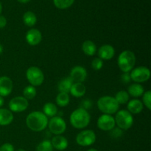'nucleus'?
Segmentation results:
<instances>
[{
    "mask_svg": "<svg viewBox=\"0 0 151 151\" xmlns=\"http://www.w3.org/2000/svg\"><path fill=\"white\" fill-rule=\"evenodd\" d=\"M36 151H54L51 141L50 140H43L38 145Z\"/></svg>",
    "mask_w": 151,
    "mask_h": 151,
    "instance_id": "c85d7f7f",
    "label": "nucleus"
},
{
    "mask_svg": "<svg viewBox=\"0 0 151 151\" xmlns=\"http://www.w3.org/2000/svg\"><path fill=\"white\" fill-rule=\"evenodd\" d=\"M127 92H128V94L131 95V97H139L143 95V94H144L145 92V89L141 84L135 83L131 84V85L128 87V91H127Z\"/></svg>",
    "mask_w": 151,
    "mask_h": 151,
    "instance_id": "412c9836",
    "label": "nucleus"
},
{
    "mask_svg": "<svg viewBox=\"0 0 151 151\" xmlns=\"http://www.w3.org/2000/svg\"><path fill=\"white\" fill-rule=\"evenodd\" d=\"M19 3H22V4H26V3L29 2L30 0H17Z\"/></svg>",
    "mask_w": 151,
    "mask_h": 151,
    "instance_id": "e433bc0d",
    "label": "nucleus"
},
{
    "mask_svg": "<svg viewBox=\"0 0 151 151\" xmlns=\"http://www.w3.org/2000/svg\"><path fill=\"white\" fill-rule=\"evenodd\" d=\"M117 63L122 72L124 73L130 72L135 66V54L131 50H124L118 57Z\"/></svg>",
    "mask_w": 151,
    "mask_h": 151,
    "instance_id": "7ed1b4c3",
    "label": "nucleus"
},
{
    "mask_svg": "<svg viewBox=\"0 0 151 151\" xmlns=\"http://www.w3.org/2000/svg\"><path fill=\"white\" fill-rule=\"evenodd\" d=\"M3 50H4V48H3V46L2 44H0V55L1 54V53L3 52Z\"/></svg>",
    "mask_w": 151,
    "mask_h": 151,
    "instance_id": "4c0bfd02",
    "label": "nucleus"
},
{
    "mask_svg": "<svg viewBox=\"0 0 151 151\" xmlns=\"http://www.w3.org/2000/svg\"><path fill=\"white\" fill-rule=\"evenodd\" d=\"M121 80H122V82L124 83H128L131 82V76H130L129 72H127V73H124L123 75L121 76Z\"/></svg>",
    "mask_w": 151,
    "mask_h": 151,
    "instance_id": "473e14b6",
    "label": "nucleus"
},
{
    "mask_svg": "<svg viewBox=\"0 0 151 151\" xmlns=\"http://www.w3.org/2000/svg\"><path fill=\"white\" fill-rule=\"evenodd\" d=\"M87 151H98V150H96V149H94V148H91V149H89V150H88Z\"/></svg>",
    "mask_w": 151,
    "mask_h": 151,
    "instance_id": "ea45409f",
    "label": "nucleus"
},
{
    "mask_svg": "<svg viewBox=\"0 0 151 151\" xmlns=\"http://www.w3.org/2000/svg\"><path fill=\"white\" fill-rule=\"evenodd\" d=\"M95 141L96 134L91 130H84L81 131L76 137V142L82 147L92 145Z\"/></svg>",
    "mask_w": 151,
    "mask_h": 151,
    "instance_id": "1a4fd4ad",
    "label": "nucleus"
},
{
    "mask_svg": "<svg viewBox=\"0 0 151 151\" xmlns=\"http://www.w3.org/2000/svg\"><path fill=\"white\" fill-rule=\"evenodd\" d=\"M69 92L73 97H81L85 95L86 88L83 83H73Z\"/></svg>",
    "mask_w": 151,
    "mask_h": 151,
    "instance_id": "6ab92c4d",
    "label": "nucleus"
},
{
    "mask_svg": "<svg viewBox=\"0 0 151 151\" xmlns=\"http://www.w3.org/2000/svg\"><path fill=\"white\" fill-rule=\"evenodd\" d=\"M114 119L118 128L122 131H127L131 128L134 123L133 115L128 110L124 109L116 112Z\"/></svg>",
    "mask_w": 151,
    "mask_h": 151,
    "instance_id": "39448f33",
    "label": "nucleus"
},
{
    "mask_svg": "<svg viewBox=\"0 0 151 151\" xmlns=\"http://www.w3.org/2000/svg\"><path fill=\"white\" fill-rule=\"evenodd\" d=\"M131 81L137 83L146 82L150 78V69L145 66H139L133 69L130 73Z\"/></svg>",
    "mask_w": 151,
    "mask_h": 151,
    "instance_id": "6e6552de",
    "label": "nucleus"
},
{
    "mask_svg": "<svg viewBox=\"0 0 151 151\" xmlns=\"http://www.w3.org/2000/svg\"><path fill=\"white\" fill-rule=\"evenodd\" d=\"M70 123L77 129H83L86 128L90 123L91 116L87 110L79 108L74 111L70 115Z\"/></svg>",
    "mask_w": 151,
    "mask_h": 151,
    "instance_id": "f03ea898",
    "label": "nucleus"
},
{
    "mask_svg": "<svg viewBox=\"0 0 151 151\" xmlns=\"http://www.w3.org/2000/svg\"><path fill=\"white\" fill-rule=\"evenodd\" d=\"M48 117L43 112H31L26 118V125L31 131L40 132L45 129L48 125Z\"/></svg>",
    "mask_w": 151,
    "mask_h": 151,
    "instance_id": "f257e3e1",
    "label": "nucleus"
},
{
    "mask_svg": "<svg viewBox=\"0 0 151 151\" xmlns=\"http://www.w3.org/2000/svg\"><path fill=\"white\" fill-rule=\"evenodd\" d=\"M115 125L116 122L114 117L111 115L103 114L97 119V127L101 131H111L115 128Z\"/></svg>",
    "mask_w": 151,
    "mask_h": 151,
    "instance_id": "9b49d317",
    "label": "nucleus"
},
{
    "mask_svg": "<svg viewBox=\"0 0 151 151\" xmlns=\"http://www.w3.org/2000/svg\"><path fill=\"white\" fill-rule=\"evenodd\" d=\"M72 84H73V81L71 80L69 77H68V78H63L59 82L58 88L60 92H65L69 94Z\"/></svg>",
    "mask_w": 151,
    "mask_h": 151,
    "instance_id": "4be33fe9",
    "label": "nucleus"
},
{
    "mask_svg": "<svg viewBox=\"0 0 151 151\" xmlns=\"http://www.w3.org/2000/svg\"><path fill=\"white\" fill-rule=\"evenodd\" d=\"M36 94H37L36 88L31 85L26 86L23 90L24 97L26 98L27 100H32V99L36 96Z\"/></svg>",
    "mask_w": 151,
    "mask_h": 151,
    "instance_id": "a878e982",
    "label": "nucleus"
},
{
    "mask_svg": "<svg viewBox=\"0 0 151 151\" xmlns=\"http://www.w3.org/2000/svg\"><path fill=\"white\" fill-rule=\"evenodd\" d=\"M115 55V50L110 44L101 46L98 50V58L104 60H111Z\"/></svg>",
    "mask_w": 151,
    "mask_h": 151,
    "instance_id": "2eb2a0df",
    "label": "nucleus"
},
{
    "mask_svg": "<svg viewBox=\"0 0 151 151\" xmlns=\"http://www.w3.org/2000/svg\"><path fill=\"white\" fill-rule=\"evenodd\" d=\"M13 114L7 109H0V125L6 126L13 122Z\"/></svg>",
    "mask_w": 151,
    "mask_h": 151,
    "instance_id": "a211bd4d",
    "label": "nucleus"
},
{
    "mask_svg": "<svg viewBox=\"0 0 151 151\" xmlns=\"http://www.w3.org/2000/svg\"><path fill=\"white\" fill-rule=\"evenodd\" d=\"M82 50L84 54L88 56H92L97 52V46L91 40H86L82 44Z\"/></svg>",
    "mask_w": 151,
    "mask_h": 151,
    "instance_id": "aec40b11",
    "label": "nucleus"
},
{
    "mask_svg": "<svg viewBox=\"0 0 151 151\" xmlns=\"http://www.w3.org/2000/svg\"><path fill=\"white\" fill-rule=\"evenodd\" d=\"M144 105L141 100L138 99H134L128 102V106L127 109L128 111L131 114H137L142 111Z\"/></svg>",
    "mask_w": 151,
    "mask_h": 151,
    "instance_id": "f3484780",
    "label": "nucleus"
},
{
    "mask_svg": "<svg viewBox=\"0 0 151 151\" xmlns=\"http://www.w3.org/2000/svg\"><path fill=\"white\" fill-rule=\"evenodd\" d=\"M122 130H121L120 128H114V129H112L111 131V135H114V136H113L114 137H120L121 135H122Z\"/></svg>",
    "mask_w": 151,
    "mask_h": 151,
    "instance_id": "72a5a7b5",
    "label": "nucleus"
},
{
    "mask_svg": "<svg viewBox=\"0 0 151 151\" xmlns=\"http://www.w3.org/2000/svg\"><path fill=\"white\" fill-rule=\"evenodd\" d=\"M115 100L118 104H125L129 101V94L126 91H119L115 95Z\"/></svg>",
    "mask_w": 151,
    "mask_h": 151,
    "instance_id": "bb28decb",
    "label": "nucleus"
},
{
    "mask_svg": "<svg viewBox=\"0 0 151 151\" xmlns=\"http://www.w3.org/2000/svg\"><path fill=\"white\" fill-rule=\"evenodd\" d=\"M73 83H83L87 78V72L84 67L81 66H76L71 70L70 76Z\"/></svg>",
    "mask_w": 151,
    "mask_h": 151,
    "instance_id": "f8f14e48",
    "label": "nucleus"
},
{
    "mask_svg": "<svg viewBox=\"0 0 151 151\" xmlns=\"http://www.w3.org/2000/svg\"><path fill=\"white\" fill-rule=\"evenodd\" d=\"M7 24V19L4 16H0V29L4 28Z\"/></svg>",
    "mask_w": 151,
    "mask_h": 151,
    "instance_id": "f704fd0d",
    "label": "nucleus"
},
{
    "mask_svg": "<svg viewBox=\"0 0 151 151\" xmlns=\"http://www.w3.org/2000/svg\"><path fill=\"white\" fill-rule=\"evenodd\" d=\"M103 60L100 59V58H95L91 61V67L94 70L99 71L103 68Z\"/></svg>",
    "mask_w": 151,
    "mask_h": 151,
    "instance_id": "7c9ffc66",
    "label": "nucleus"
},
{
    "mask_svg": "<svg viewBox=\"0 0 151 151\" xmlns=\"http://www.w3.org/2000/svg\"><path fill=\"white\" fill-rule=\"evenodd\" d=\"M142 97V103L143 105L147 107L148 110L151 109V91L148 90V91H145L143 94Z\"/></svg>",
    "mask_w": 151,
    "mask_h": 151,
    "instance_id": "c756f323",
    "label": "nucleus"
},
{
    "mask_svg": "<svg viewBox=\"0 0 151 151\" xmlns=\"http://www.w3.org/2000/svg\"><path fill=\"white\" fill-rule=\"evenodd\" d=\"M26 41L29 45L36 46L41 43L42 40L41 32L37 29H30L26 33Z\"/></svg>",
    "mask_w": 151,
    "mask_h": 151,
    "instance_id": "4468645a",
    "label": "nucleus"
},
{
    "mask_svg": "<svg viewBox=\"0 0 151 151\" xmlns=\"http://www.w3.org/2000/svg\"><path fill=\"white\" fill-rule=\"evenodd\" d=\"M13 81L7 76L0 77V96L2 97L10 95L13 90Z\"/></svg>",
    "mask_w": 151,
    "mask_h": 151,
    "instance_id": "ddd939ff",
    "label": "nucleus"
},
{
    "mask_svg": "<svg viewBox=\"0 0 151 151\" xmlns=\"http://www.w3.org/2000/svg\"><path fill=\"white\" fill-rule=\"evenodd\" d=\"M23 22L27 27H33L37 22V17L32 11H27L23 16Z\"/></svg>",
    "mask_w": 151,
    "mask_h": 151,
    "instance_id": "b1692460",
    "label": "nucleus"
},
{
    "mask_svg": "<svg viewBox=\"0 0 151 151\" xmlns=\"http://www.w3.org/2000/svg\"><path fill=\"white\" fill-rule=\"evenodd\" d=\"M43 113L47 117H53L58 114V108L55 104L52 103H47L43 107Z\"/></svg>",
    "mask_w": 151,
    "mask_h": 151,
    "instance_id": "5701e85b",
    "label": "nucleus"
},
{
    "mask_svg": "<svg viewBox=\"0 0 151 151\" xmlns=\"http://www.w3.org/2000/svg\"><path fill=\"white\" fill-rule=\"evenodd\" d=\"M1 11H2V5H1V2H0V14L1 13Z\"/></svg>",
    "mask_w": 151,
    "mask_h": 151,
    "instance_id": "58836bf2",
    "label": "nucleus"
},
{
    "mask_svg": "<svg viewBox=\"0 0 151 151\" xmlns=\"http://www.w3.org/2000/svg\"><path fill=\"white\" fill-rule=\"evenodd\" d=\"M49 129L52 134L55 135H61L66 129V123L64 119L59 116H55L51 117L48 121Z\"/></svg>",
    "mask_w": 151,
    "mask_h": 151,
    "instance_id": "0eeeda50",
    "label": "nucleus"
},
{
    "mask_svg": "<svg viewBox=\"0 0 151 151\" xmlns=\"http://www.w3.org/2000/svg\"><path fill=\"white\" fill-rule=\"evenodd\" d=\"M28 106H29L28 100L22 96L13 97L9 102L10 111L12 112H16V113L24 111L28 108Z\"/></svg>",
    "mask_w": 151,
    "mask_h": 151,
    "instance_id": "9d476101",
    "label": "nucleus"
},
{
    "mask_svg": "<svg viewBox=\"0 0 151 151\" xmlns=\"http://www.w3.org/2000/svg\"><path fill=\"white\" fill-rule=\"evenodd\" d=\"M97 107L104 114L111 115L118 111L119 105L114 97L111 96H103L97 101Z\"/></svg>",
    "mask_w": 151,
    "mask_h": 151,
    "instance_id": "20e7f679",
    "label": "nucleus"
},
{
    "mask_svg": "<svg viewBox=\"0 0 151 151\" xmlns=\"http://www.w3.org/2000/svg\"><path fill=\"white\" fill-rule=\"evenodd\" d=\"M0 151H15V149L10 143H4L0 147Z\"/></svg>",
    "mask_w": 151,
    "mask_h": 151,
    "instance_id": "2f4dec72",
    "label": "nucleus"
},
{
    "mask_svg": "<svg viewBox=\"0 0 151 151\" xmlns=\"http://www.w3.org/2000/svg\"><path fill=\"white\" fill-rule=\"evenodd\" d=\"M16 151H26L25 150H24V149H22V148H20V149H18V150H16Z\"/></svg>",
    "mask_w": 151,
    "mask_h": 151,
    "instance_id": "a19ab883",
    "label": "nucleus"
},
{
    "mask_svg": "<svg viewBox=\"0 0 151 151\" xmlns=\"http://www.w3.org/2000/svg\"><path fill=\"white\" fill-rule=\"evenodd\" d=\"M75 0H53L55 6L60 10H65L73 4Z\"/></svg>",
    "mask_w": 151,
    "mask_h": 151,
    "instance_id": "cd10ccee",
    "label": "nucleus"
},
{
    "mask_svg": "<svg viewBox=\"0 0 151 151\" xmlns=\"http://www.w3.org/2000/svg\"><path fill=\"white\" fill-rule=\"evenodd\" d=\"M26 78L31 86H39L44 81V75L41 69L37 66H31L27 70Z\"/></svg>",
    "mask_w": 151,
    "mask_h": 151,
    "instance_id": "423d86ee",
    "label": "nucleus"
},
{
    "mask_svg": "<svg viewBox=\"0 0 151 151\" xmlns=\"http://www.w3.org/2000/svg\"><path fill=\"white\" fill-rule=\"evenodd\" d=\"M4 98H3V97H1V96H0V109H1V108L2 107V106H3V105H4Z\"/></svg>",
    "mask_w": 151,
    "mask_h": 151,
    "instance_id": "c9c22d12",
    "label": "nucleus"
},
{
    "mask_svg": "<svg viewBox=\"0 0 151 151\" xmlns=\"http://www.w3.org/2000/svg\"><path fill=\"white\" fill-rule=\"evenodd\" d=\"M52 145L53 148L58 150H66L69 145V142L66 137L61 135H56L52 139Z\"/></svg>",
    "mask_w": 151,
    "mask_h": 151,
    "instance_id": "dca6fc26",
    "label": "nucleus"
},
{
    "mask_svg": "<svg viewBox=\"0 0 151 151\" xmlns=\"http://www.w3.org/2000/svg\"><path fill=\"white\" fill-rule=\"evenodd\" d=\"M56 103L60 107H66L70 102V98L68 93L60 92L56 97Z\"/></svg>",
    "mask_w": 151,
    "mask_h": 151,
    "instance_id": "393cba45",
    "label": "nucleus"
}]
</instances>
